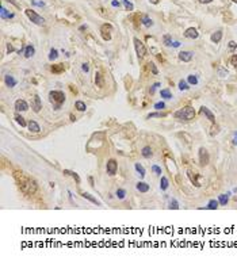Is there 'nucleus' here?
<instances>
[{
	"instance_id": "cd10ccee",
	"label": "nucleus",
	"mask_w": 237,
	"mask_h": 264,
	"mask_svg": "<svg viewBox=\"0 0 237 264\" xmlns=\"http://www.w3.org/2000/svg\"><path fill=\"white\" fill-rule=\"evenodd\" d=\"M218 202L221 206H226V203L229 202V194H222L218 197Z\"/></svg>"
},
{
	"instance_id": "aec40b11",
	"label": "nucleus",
	"mask_w": 237,
	"mask_h": 264,
	"mask_svg": "<svg viewBox=\"0 0 237 264\" xmlns=\"http://www.w3.org/2000/svg\"><path fill=\"white\" fill-rule=\"evenodd\" d=\"M4 83H6V86L10 87V88H12V87H15V86H16V80H15V77H14V76H11V75H7V76L4 77Z\"/></svg>"
},
{
	"instance_id": "58836bf2",
	"label": "nucleus",
	"mask_w": 237,
	"mask_h": 264,
	"mask_svg": "<svg viewBox=\"0 0 237 264\" xmlns=\"http://www.w3.org/2000/svg\"><path fill=\"white\" fill-rule=\"evenodd\" d=\"M169 209H173V210H177L179 209V203H177V201L175 199V198H172V199L169 201Z\"/></svg>"
},
{
	"instance_id": "20e7f679",
	"label": "nucleus",
	"mask_w": 237,
	"mask_h": 264,
	"mask_svg": "<svg viewBox=\"0 0 237 264\" xmlns=\"http://www.w3.org/2000/svg\"><path fill=\"white\" fill-rule=\"evenodd\" d=\"M25 14H26V16H27L29 19L33 22V23H35V25H38V26H42V25H45V19L42 18L41 15H38L37 12L35 11H33V10H30V8H27L25 11Z\"/></svg>"
},
{
	"instance_id": "09e8293b",
	"label": "nucleus",
	"mask_w": 237,
	"mask_h": 264,
	"mask_svg": "<svg viewBox=\"0 0 237 264\" xmlns=\"http://www.w3.org/2000/svg\"><path fill=\"white\" fill-rule=\"evenodd\" d=\"M230 63H232V65H235V67H237V54H235V56L230 58Z\"/></svg>"
},
{
	"instance_id": "5701e85b",
	"label": "nucleus",
	"mask_w": 237,
	"mask_h": 264,
	"mask_svg": "<svg viewBox=\"0 0 237 264\" xmlns=\"http://www.w3.org/2000/svg\"><path fill=\"white\" fill-rule=\"evenodd\" d=\"M168 187H169V182H168V179H167L165 176H161V179H160V188H161L163 191H165Z\"/></svg>"
},
{
	"instance_id": "bb28decb",
	"label": "nucleus",
	"mask_w": 237,
	"mask_h": 264,
	"mask_svg": "<svg viewBox=\"0 0 237 264\" xmlns=\"http://www.w3.org/2000/svg\"><path fill=\"white\" fill-rule=\"evenodd\" d=\"M0 14H2V19H11V18H14V14H12V12H10V11H7L4 7H2Z\"/></svg>"
},
{
	"instance_id": "603ef678",
	"label": "nucleus",
	"mask_w": 237,
	"mask_h": 264,
	"mask_svg": "<svg viewBox=\"0 0 237 264\" xmlns=\"http://www.w3.org/2000/svg\"><path fill=\"white\" fill-rule=\"evenodd\" d=\"M200 4H209V3H212L213 0H198Z\"/></svg>"
},
{
	"instance_id": "c756f323",
	"label": "nucleus",
	"mask_w": 237,
	"mask_h": 264,
	"mask_svg": "<svg viewBox=\"0 0 237 264\" xmlns=\"http://www.w3.org/2000/svg\"><path fill=\"white\" fill-rule=\"evenodd\" d=\"M75 107H76L77 111H85V109H87V106H85V103L83 102V100H76Z\"/></svg>"
},
{
	"instance_id": "1a4fd4ad",
	"label": "nucleus",
	"mask_w": 237,
	"mask_h": 264,
	"mask_svg": "<svg viewBox=\"0 0 237 264\" xmlns=\"http://www.w3.org/2000/svg\"><path fill=\"white\" fill-rule=\"evenodd\" d=\"M31 109L34 110V113H39V111H41V109H42V100H41V98H39V95H34V98H33Z\"/></svg>"
},
{
	"instance_id": "a19ab883",
	"label": "nucleus",
	"mask_w": 237,
	"mask_h": 264,
	"mask_svg": "<svg viewBox=\"0 0 237 264\" xmlns=\"http://www.w3.org/2000/svg\"><path fill=\"white\" fill-rule=\"evenodd\" d=\"M148 67H149V69H150V72H152L153 75H157V73H159V71H157V68H156V65H154L153 63H149V64H148Z\"/></svg>"
},
{
	"instance_id": "72a5a7b5",
	"label": "nucleus",
	"mask_w": 237,
	"mask_h": 264,
	"mask_svg": "<svg viewBox=\"0 0 237 264\" xmlns=\"http://www.w3.org/2000/svg\"><path fill=\"white\" fill-rule=\"evenodd\" d=\"M190 88V84L187 83L186 80H180L179 81V90L180 91H187Z\"/></svg>"
},
{
	"instance_id": "2eb2a0df",
	"label": "nucleus",
	"mask_w": 237,
	"mask_h": 264,
	"mask_svg": "<svg viewBox=\"0 0 237 264\" xmlns=\"http://www.w3.org/2000/svg\"><path fill=\"white\" fill-rule=\"evenodd\" d=\"M50 71L52 73H56V75H60L65 71V65L64 64H54L50 67Z\"/></svg>"
},
{
	"instance_id": "c03bdc74",
	"label": "nucleus",
	"mask_w": 237,
	"mask_h": 264,
	"mask_svg": "<svg viewBox=\"0 0 237 264\" xmlns=\"http://www.w3.org/2000/svg\"><path fill=\"white\" fill-rule=\"evenodd\" d=\"M157 87H160V83H154L153 86L150 87V90H149V94H150V95H153V94H154V91H156V88H157Z\"/></svg>"
},
{
	"instance_id": "4c0bfd02",
	"label": "nucleus",
	"mask_w": 237,
	"mask_h": 264,
	"mask_svg": "<svg viewBox=\"0 0 237 264\" xmlns=\"http://www.w3.org/2000/svg\"><path fill=\"white\" fill-rule=\"evenodd\" d=\"M125 197H126V191H125L123 188H118L117 190V198L118 199H125Z\"/></svg>"
},
{
	"instance_id": "ea45409f",
	"label": "nucleus",
	"mask_w": 237,
	"mask_h": 264,
	"mask_svg": "<svg viewBox=\"0 0 237 264\" xmlns=\"http://www.w3.org/2000/svg\"><path fill=\"white\" fill-rule=\"evenodd\" d=\"M123 2V4H125V8H126V11H133V4L129 2V0H122Z\"/></svg>"
},
{
	"instance_id": "49530a36",
	"label": "nucleus",
	"mask_w": 237,
	"mask_h": 264,
	"mask_svg": "<svg viewBox=\"0 0 237 264\" xmlns=\"http://www.w3.org/2000/svg\"><path fill=\"white\" fill-rule=\"evenodd\" d=\"M33 4L34 6H38V7H45V3L44 2H37V0H33Z\"/></svg>"
},
{
	"instance_id": "f257e3e1",
	"label": "nucleus",
	"mask_w": 237,
	"mask_h": 264,
	"mask_svg": "<svg viewBox=\"0 0 237 264\" xmlns=\"http://www.w3.org/2000/svg\"><path fill=\"white\" fill-rule=\"evenodd\" d=\"M14 176H15V180H16V183H18L19 188H21V191L25 195H34L35 192H37L38 184H37V182H35L33 178L25 176L22 171L21 172L16 171L15 174H14Z\"/></svg>"
},
{
	"instance_id": "39448f33",
	"label": "nucleus",
	"mask_w": 237,
	"mask_h": 264,
	"mask_svg": "<svg viewBox=\"0 0 237 264\" xmlns=\"http://www.w3.org/2000/svg\"><path fill=\"white\" fill-rule=\"evenodd\" d=\"M133 42H134V48H136V53H137L138 58H144V57L146 56V48H145V45H144L142 42L138 40V38H134Z\"/></svg>"
},
{
	"instance_id": "79ce46f5",
	"label": "nucleus",
	"mask_w": 237,
	"mask_h": 264,
	"mask_svg": "<svg viewBox=\"0 0 237 264\" xmlns=\"http://www.w3.org/2000/svg\"><path fill=\"white\" fill-rule=\"evenodd\" d=\"M153 107H154V110H163V109H165V103L164 102H157Z\"/></svg>"
},
{
	"instance_id": "473e14b6",
	"label": "nucleus",
	"mask_w": 237,
	"mask_h": 264,
	"mask_svg": "<svg viewBox=\"0 0 237 264\" xmlns=\"http://www.w3.org/2000/svg\"><path fill=\"white\" fill-rule=\"evenodd\" d=\"M64 174L65 175H71L72 178L76 180V183H80V178H79V175L76 174V172H72V171H68V169H64Z\"/></svg>"
},
{
	"instance_id": "f03ea898",
	"label": "nucleus",
	"mask_w": 237,
	"mask_h": 264,
	"mask_svg": "<svg viewBox=\"0 0 237 264\" xmlns=\"http://www.w3.org/2000/svg\"><path fill=\"white\" fill-rule=\"evenodd\" d=\"M173 117L179 121H191V119H194V117H195V110H194L191 106H186V107H183V109L177 110V111L173 114Z\"/></svg>"
},
{
	"instance_id": "6ab92c4d",
	"label": "nucleus",
	"mask_w": 237,
	"mask_h": 264,
	"mask_svg": "<svg viewBox=\"0 0 237 264\" xmlns=\"http://www.w3.org/2000/svg\"><path fill=\"white\" fill-rule=\"evenodd\" d=\"M136 188L140 192H144V194H145V192L149 191V184L145 183V182H138V183L136 184Z\"/></svg>"
},
{
	"instance_id": "6e6552de",
	"label": "nucleus",
	"mask_w": 237,
	"mask_h": 264,
	"mask_svg": "<svg viewBox=\"0 0 237 264\" xmlns=\"http://www.w3.org/2000/svg\"><path fill=\"white\" fill-rule=\"evenodd\" d=\"M210 161V156H209V152L206 151L205 148H200L199 149V163L200 165H207Z\"/></svg>"
},
{
	"instance_id": "c9c22d12",
	"label": "nucleus",
	"mask_w": 237,
	"mask_h": 264,
	"mask_svg": "<svg viewBox=\"0 0 237 264\" xmlns=\"http://www.w3.org/2000/svg\"><path fill=\"white\" fill-rule=\"evenodd\" d=\"M57 57H58V52H57V49H52L50 53H49V60H50V61H54Z\"/></svg>"
},
{
	"instance_id": "3c124183",
	"label": "nucleus",
	"mask_w": 237,
	"mask_h": 264,
	"mask_svg": "<svg viewBox=\"0 0 237 264\" xmlns=\"http://www.w3.org/2000/svg\"><path fill=\"white\" fill-rule=\"evenodd\" d=\"M233 145L237 146V132L233 133Z\"/></svg>"
},
{
	"instance_id": "6e6d98bb",
	"label": "nucleus",
	"mask_w": 237,
	"mask_h": 264,
	"mask_svg": "<svg viewBox=\"0 0 237 264\" xmlns=\"http://www.w3.org/2000/svg\"><path fill=\"white\" fill-rule=\"evenodd\" d=\"M7 50H8V52H14V48H12V45H10V44L7 45Z\"/></svg>"
},
{
	"instance_id": "f8f14e48",
	"label": "nucleus",
	"mask_w": 237,
	"mask_h": 264,
	"mask_svg": "<svg viewBox=\"0 0 237 264\" xmlns=\"http://www.w3.org/2000/svg\"><path fill=\"white\" fill-rule=\"evenodd\" d=\"M179 60L183 61V63H190V61L192 60V53L191 52H186V50L180 52L179 53Z\"/></svg>"
},
{
	"instance_id": "e433bc0d",
	"label": "nucleus",
	"mask_w": 237,
	"mask_h": 264,
	"mask_svg": "<svg viewBox=\"0 0 237 264\" xmlns=\"http://www.w3.org/2000/svg\"><path fill=\"white\" fill-rule=\"evenodd\" d=\"M167 114H164V113H152V114H149V115L146 117L148 119H150V118H163V117H165Z\"/></svg>"
},
{
	"instance_id": "a18cd8bd",
	"label": "nucleus",
	"mask_w": 237,
	"mask_h": 264,
	"mask_svg": "<svg viewBox=\"0 0 237 264\" xmlns=\"http://www.w3.org/2000/svg\"><path fill=\"white\" fill-rule=\"evenodd\" d=\"M81 69H83V72L88 73V72H90V65H88L87 63H84L83 65H81Z\"/></svg>"
},
{
	"instance_id": "864d4df0",
	"label": "nucleus",
	"mask_w": 237,
	"mask_h": 264,
	"mask_svg": "<svg viewBox=\"0 0 237 264\" xmlns=\"http://www.w3.org/2000/svg\"><path fill=\"white\" fill-rule=\"evenodd\" d=\"M111 4H113V7H119V2H117V0H113V2H111Z\"/></svg>"
},
{
	"instance_id": "4468645a",
	"label": "nucleus",
	"mask_w": 237,
	"mask_h": 264,
	"mask_svg": "<svg viewBox=\"0 0 237 264\" xmlns=\"http://www.w3.org/2000/svg\"><path fill=\"white\" fill-rule=\"evenodd\" d=\"M27 129L30 130L31 133H39L41 132V126H39L35 121H31V119L27 122Z\"/></svg>"
},
{
	"instance_id": "de8ad7c7",
	"label": "nucleus",
	"mask_w": 237,
	"mask_h": 264,
	"mask_svg": "<svg viewBox=\"0 0 237 264\" xmlns=\"http://www.w3.org/2000/svg\"><path fill=\"white\" fill-rule=\"evenodd\" d=\"M236 48H237V44H236V42H235V41H230V42H229V49H230V50H235Z\"/></svg>"
},
{
	"instance_id": "4be33fe9",
	"label": "nucleus",
	"mask_w": 237,
	"mask_h": 264,
	"mask_svg": "<svg viewBox=\"0 0 237 264\" xmlns=\"http://www.w3.org/2000/svg\"><path fill=\"white\" fill-rule=\"evenodd\" d=\"M14 118H15V121H16V123H18V125H21L22 128H26V126H27V122H26L25 118H23L21 114H15Z\"/></svg>"
},
{
	"instance_id": "8fccbe9b",
	"label": "nucleus",
	"mask_w": 237,
	"mask_h": 264,
	"mask_svg": "<svg viewBox=\"0 0 237 264\" xmlns=\"http://www.w3.org/2000/svg\"><path fill=\"white\" fill-rule=\"evenodd\" d=\"M217 133H218V126H217V125H213V128H212V136L217 134Z\"/></svg>"
},
{
	"instance_id": "bf43d9fd",
	"label": "nucleus",
	"mask_w": 237,
	"mask_h": 264,
	"mask_svg": "<svg viewBox=\"0 0 237 264\" xmlns=\"http://www.w3.org/2000/svg\"><path fill=\"white\" fill-rule=\"evenodd\" d=\"M90 183H91V186H94V179L92 178H90Z\"/></svg>"
},
{
	"instance_id": "a878e982",
	"label": "nucleus",
	"mask_w": 237,
	"mask_h": 264,
	"mask_svg": "<svg viewBox=\"0 0 237 264\" xmlns=\"http://www.w3.org/2000/svg\"><path fill=\"white\" fill-rule=\"evenodd\" d=\"M134 168H136V171L138 172V175H140V178H144V176L146 175V172H145V168H144L142 165L140 164V163H136V165H134Z\"/></svg>"
},
{
	"instance_id": "7c9ffc66",
	"label": "nucleus",
	"mask_w": 237,
	"mask_h": 264,
	"mask_svg": "<svg viewBox=\"0 0 237 264\" xmlns=\"http://www.w3.org/2000/svg\"><path fill=\"white\" fill-rule=\"evenodd\" d=\"M218 205H220L218 201L212 199V201L209 202V205L206 206V209H209V210H217V209H218Z\"/></svg>"
},
{
	"instance_id": "423d86ee",
	"label": "nucleus",
	"mask_w": 237,
	"mask_h": 264,
	"mask_svg": "<svg viewBox=\"0 0 237 264\" xmlns=\"http://www.w3.org/2000/svg\"><path fill=\"white\" fill-rule=\"evenodd\" d=\"M100 33H102V37H103L104 41H110L111 40V33H113V26L110 23H104L100 27Z\"/></svg>"
},
{
	"instance_id": "f3484780",
	"label": "nucleus",
	"mask_w": 237,
	"mask_h": 264,
	"mask_svg": "<svg viewBox=\"0 0 237 264\" xmlns=\"http://www.w3.org/2000/svg\"><path fill=\"white\" fill-rule=\"evenodd\" d=\"M81 197H83V198H84V199H87V201H90V202H91V203H94V205H96V206H100V205H102V203H100V202H99V201H98V199H96V198H94V197H92V195H91V194H88V192H81Z\"/></svg>"
},
{
	"instance_id": "5fc2aeb1",
	"label": "nucleus",
	"mask_w": 237,
	"mask_h": 264,
	"mask_svg": "<svg viewBox=\"0 0 237 264\" xmlns=\"http://www.w3.org/2000/svg\"><path fill=\"white\" fill-rule=\"evenodd\" d=\"M172 46H173V48H179V46H180V42H177V41L172 42Z\"/></svg>"
},
{
	"instance_id": "2f4dec72",
	"label": "nucleus",
	"mask_w": 237,
	"mask_h": 264,
	"mask_svg": "<svg viewBox=\"0 0 237 264\" xmlns=\"http://www.w3.org/2000/svg\"><path fill=\"white\" fill-rule=\"evenodd\" d=\"M187 83H188L190 86H196V84H198V77H196L195 75H188V77H187Z\"/></svg>"
},
{
	"instance_id": "7ed1b4c3",
	"label": "nucleus",
	"mask_w": 237,
	"mask_h": 264,
	"mask_svg": "<svg viewBox=\"0 0 237 264\" xmlns=\"http://www.w3.org/2000/svg\"><path fill=\"white\" fill-rule=\"evenodd\" d=\"M49 100L54 104V110H60L61 104L65 102V94L62 91H50L49 92Z\"/></svg>"
},
{
	"instance_id": "ddd939ff",
	"label": "nucleus",
	"mask_w": 237,
	"mask_h": 264,
	"mask_svg": "<svg viewBox=\"0 0 237 264\" xmlns=\"http://www.w3.org/2000/svg\"><path fill=\"white\" fill-rule=\"evenodd\" d=\"M200 113H202V114H203V115H205V117H206V118H207V119H209V121H210V122H212V123H214V122H216V118H214V114H213L212 111H210V110H209V109H207V107H205V106H203V107H200Z\"/></svg>"
},
{
	"instance_id": "f704fd0d",
	"label": "nucleus",
	"mask_w": 237,
	"mask_h": 264,
	"mask_svg": "<svg viewBox=\"0 0 237 264\" xmlns=\"http://www.w3.org/2000/svg\"><path fill=\"white\" fill-rule=\"evenodd\" d=\"M163 42H164V45L165 46H172V38H171V35L169 34H165L163 37Z\"/></svg>"
},
{
	"instance_id": "c85d7f7f",
	"label": "nucleus",
	"mask_w": 237,
	"mask_h": 264,
	"mask_svg": "<svg viewBox=\"0 0 237 264\" xmlns=\"http://www.w3.org/2000/svg\"><path fill=\"white\" fill-rule=\"evenodd\" d=\"M160 95L163 99H172V94H171V91L168 88H164V90L160 91Z\"/></svg>"
},
{
	"instance_id": "0eeeda50",
	"label": "nucleus",
	"mask_w": 237,
	"mask_h": 264,
	"mask_svg": "<svg viewBox=\"0 0 237 264\" xmlns=\"http://www.w3.org/2000/svg\"><path fill=\"white\" fill-rule=\"evenodd\" d=\"M118 171V163L114 160V159H110V160L107 161V165H106V172L110 176H114L117 174Z\"/></svg>"
},
{
	"instance_id": "dca6fc26",
	"label": "nucleus",
	"mask_w": 237,
	"mask_h": 264,
	"mask_svg": "<svg viewBox=\"0 0 237 264\" xmlns=\"http://www.w3.org/2000/svg\"><path fill=\"white\" fill-rule=\"evenodd\" d=\"M23 54H25L26 58H31L35 54V48L33 46V45H27V46L25 48V50H23Z\"/></svg>"
},
{
	"instance_id": "412c9836",
	"label": "nucleus",
	"mask_w": 237,
	"mask_h": 264,
	"mask_svg": "<svg viewBox=\"0 0 237 264\" xmlns=\"http://www.w3.org/2000/svg\"><path fill=\"white\" fill-rule=\"evenodd\" d=\"M95 84H96V87H104V80H103V76L99 73V72H96L95 73Z\"/></svg>"
},
{
	"instance_id": "393cba45",
	"label": "nucleus",
	"mask_w": 237,
	"mask_h": 264,
	"mask_svg": "<svg viewBox=\"0 0 237 264\" xmlns=\"http://www.w3.org/2000/svg\"><path fill=\"white\" fill-rule=\"evenodd\" d=\"M141 22H142V25L145 26V27H150V26L153 25V21L148 15H142V16H141Z\"/></svg>"
},
{
	"instance_id": "9b49d317",
	"label": "nucleus",
	"mask_w": 237,
	"mask_h": 264,
	"mask_svg": "<svg viewBox=\"0 0 237 264\" xmlns=\"http://www.w3.org/2000/svg\"><path fill=\"white\" fill-rule=\"evenodd\" d=\"M184 37L190 38V40H196V38L199 37V33L196 31V29L190 27V29H187L186 30V33H184Z\"/></svg>"
},
{
	"instance_id": "a211bd4d",
	"label": "nucleus",
	"mask_w": 237,
	"mask_h": 264,
	"mask_svg": "<svg viewBox=\"0 0 237 264\" xmlns=\"http://www.w3.org/2000/svg\"><path fill=\"white\" fill-rule=\"evenodd\" d=\"M141 155H142L144 159H150L153 156V151L150 146H144L142 149H141Z\"/></svg>"
},
{
	"instance_id": "37998d69",
	"label": "nucleus",
	"mask_w": 237,
	"mask_h": 264,
	"mask_svg": "<svg viewBox=\"0 0 237 264\" xmlns=\"http://www.w3.org/2000/svg\"><path fill=\"white\" fill-rule=\"evenodd\" d=\"M152 171H153L156 175H159V176L163 174V171H161V168L159 167V165H152Z\"/></svg>"
},
{
	"instance_id": "4d7b16f0",
	"label": "nucleus",
	"mask_w": 237,
	"mask_h": 264,
	"mask_svg": "<svg viewBox=\"0 0 237 264\" xmlns=\"http://www.w3.org/2000/svg\"><path fill=\"white\" fill-rule=\"evenodd\" d=\"M85 29H87V26H84V25H83V26H80V31H84Z\"/></svg>"
},
{
	"instance_id": "13d9d810",
	"label": "nucleus",
	"mask_w": 237,
	"mask_h": 264,
	"mask_svg": "<svg viewBox=\"0 0 237 264\" xmlns=\"http://www.w3.org/2000/svg\"><path fill=\"white\" fill-rule=\"evenodd\" d=\"M150 3H152V4H157V3H159V0H149Z\"/></svg>"
},
{
	"instance_id": "b1692460",
	"label": "nucleus",
	"mask_w": 237,
	"mask_h": 264,
	"mask_svg": "<svg viewBox=\"0 0 237 264\" xmlns=\"http://www.w3.org/2000/svg\"><path fill=\"white\" fill-rule=\"evenodd\" d=\"M221 40H222V31L221 30H218V31H216L214 34H212V42L218 44Z\"/></svg>"
},
{
	"instance_id": "9d476101",
	"label": "nucleus",
	"mask_w": 237,
	"mask_h": 264,
	"mask_svg": "<svg viewBox=\"0 0 237 264\" xmlns=\"http://www.w3.org/2000/svg\"><path fill=\"white\" fill-rule=\"evenodd\" d=\"M15 110L18 113H22V111H27L29 110V104H27V102L26 100H23V99H18L15 102Z\"/></svg>"
}]
</instances>
